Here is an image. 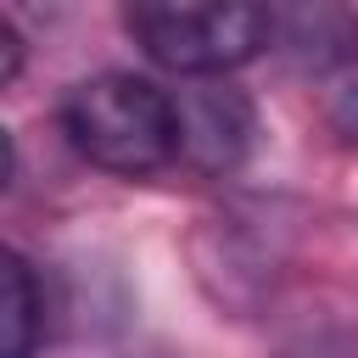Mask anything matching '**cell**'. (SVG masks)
I'll return each instance as SVG.
<instances>
[{"mask_svg": "<svg viewBox=\"0 0 358 358\" xmlns=\"http://www.w3.org/2000/svg\"><path fill=\"white\" fill-rule=\"evenodd\" d=\"M67 145L106 173H157L179 157V101L134 73H95L62 95Z\"/></svg>", "mask_w": 358, "mask_h": 358, "instance_id": "obj_1", "label": "cell"}, {"mask_svg": "<svg viewBox=\"0 0 358 358\" xmlns=\"http://www.w3.org/2000/svg\"><path fill=\"white\" fill-rule=\"evenodd\" d=\"M123 28L134 34V45L168 67V73H229L241 62H252L268 39H274V11L257 6H173V0H140L123 11Z\"/></svg>", "mask_w": 358, "mask_h": 358, "instance_id": "obj_2", "label": "cell"}, {"mask_svg": "<svg viewBox=\"0 0 358 358\" xmlns=\"http://www.w3.org/2000/svg\"><path fill=\"white\" fill-rule=\"evenodd\" d=\"M257 134L252 101L241 90H196L179 101V157L201 173H229Z\"/></svg>", "mask_w": 358, "mask_h": 358, "instance_id": "obj_3", "label": "cell"}, {"mask_svg": "<svg viewBox=\"0 0 358 358\" xmlns=\"http://www.w3.org/2000/svg\"><path fill=\"white\" fill-rule=\"evenodd\" d=\"M274 34H280V50L296 67H313V73H324V67H336V62H347L358 50V22L347 11H336V6L285 11V17H274Z\"/></svg>", "mask_w": 358, "mask_h": 358, "instance_id": "obj_4", "label": "cell"}, {"mask_svg": "<svg viewBox=\"0 0 358 358\" xmlns=\"http://www.w3.org/2000/svg\"><path fill=\"white\" fill-rule=\"evenodd\" d=\"M0 319H6L0 358H34V347L45 336V285H39V274H34V263L22 252H6V268H0Z\"/></svg>", "mask_w": 358, "mask_h": 358, "instance_id": "obj_5", "label": "cell"}, {"mask_svg": "<svg viewBox=\"0 0 358 358\" xmlns=\"http://www.w3.org/2000/svg\"><path fill=\"white\" fill-rule=\"evenodd\" d=\"M330 129H336L347 145H358V78L330 101Z\"/></svg>", "mask_w": 358, "mask_h": 358, "instance_id": "obj_6", "label": "cell"}]
</instances>
